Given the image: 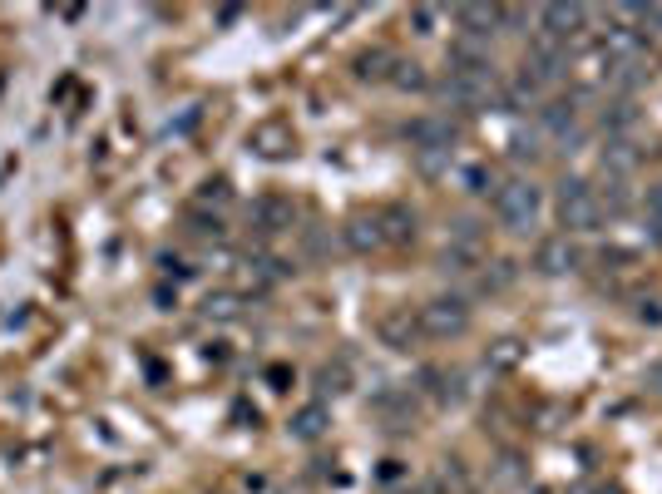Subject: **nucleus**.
Segmentation results:
<instances>
[{
  "instance_id": "1",
  "label": "nucleus",
  "mask_w": 662,
  "mask_h": 494,
  "mask_svg": "<svg viewBox=\"0 0 662 494\" xmlns=\"http://www.w3.org/2000/svg\"><path fill=\"white\" fill-rule=\"evenodd\" d=\"M495 213H499V223H504V233L529 238V233L539 228V213H544V188L529 183V178L504 183V188L495 193Z\"/></svg>"
},
{
  "instance_id": "2",
  "label": "nucleus",
  "mask_w": 662,
  "mask_h": 494,
  "mask_svg": "<svg viewBox=\"0 0 662 494\" xmlns=\"http://www.w3.org/2000/svg\"><path fill=\"white\" fill-rule=\"evenodd\" d=\"M440 94H445V104H455V109H465V114H480L490 99H499V75L495 65H475V70H450L445 80H440Z\"/></svg>"
},
{
  "instance_id": "3",
  "label": "nucleus",
  "mask_w": 662,
  "mask_h": 494,
  "mask_svg": "<svg viewBox=\"0 0 662 494\" xmlns=\"http://www.w3.org/2000/svg\"><path fill=\"white\" fill-rule=\"evenodd\" d=\"M415 322H420L425 341H455V336L470 331L475 312H470L465 297H430L425 307H415Z\"/></svg>"
},
{
  "instance_id": "4",
  "label": "nucleus",
  "mask_w": 662,
  "mask_h": 494,
  "mask_svg": "<svg viewBox=\"0 0 662 494\" xmlns=\"http://www.w3.org/2000/svg\"><path fill=\"white\" fill-rule=\"evenodd\" d=\"M554 213L569 233H598L603 228V208H598V193L583 183V178H564L559 193H554Z\"/></svg>"
},
{
  "instance_id": "5",
  "label": "nucleus",
  "mask_w": 662,
  "mask_h": 494,
  "mask_svg": "<svg viewBox=\"0 0 662 494\" xmlns=\"http://www.w3.org/2000/svg\"><path fill=\"white\" fill-rule=\"evenodd\" d=\"M406 139H411V149L420 159H450V149L460 139V124L450 114H420V119L406 124Z\"/></svg>"
},
{
  "instance_id": "6",
  "label": "nucleus",
  "mask_w": 662,
  "mask_h": 494,
  "mask_svg": "<svg viewBox=\"0 0 662 494\" xmlns=\"http://www.w3.org/2000/svg\"><path fill=\"white\" fill-rule=\"evenodd\" d=\"M524 70H529L539 84L559 80V75L569 70V45L554 40V35H534V40H529V60H524Z\"/></svg>"
},
{
  "instance_id": "7",
  "label": "nucleus",
  "mask_w": 662,
  "mask_h": 494,
  "mask_svg": "<svg viewBox=\"0 0 662 494\" xmlns=\"http://www.w3.org/2000/svg\"><path fill=\"white\" fill-rule=\"evenodd\" d=\"M248 144H252L257 159H287V154L297 149V134H292V124H282V119H262V124L248 134Z\"/></svg>"
},
{
  "instance_id": "8",
  "label": "nucleus",
  "mask_w": 662,
  "mask_h": 494,
  "mask_svg": "<svg viewBox=\"0 0 662 494\" xmlns=\"http://www.w3.org/2000/svg\"><path fill=\"white\" fill-rule=\"evenodd\" d=\"M534 267H539L544 277H569V272H579V247L569 243V233L544 238V243L534 247Z\"/></svg>"
},
{
  "instance_id": "9",
  "label": "nucleus",
  "mask_w": 662,
  "mask_h": 494,
  "mask_svg": "<svg viewBox=\"0 0 662 494\" xmlns=\"http://www.w3.org/2000/svg\"><path fill=\"white\" fill-rule=\"evenodd\" d=\"M252 223H257L262 233H287V228L297 223V208H292V198H282V193H262V198L252 203Z\"/></svg>"
},
{
  "instance_id": "10",
  "label": "nucleus",
  "mask_w": 662,
  "mask_h": 494,
  "mask_svg": "<svg viewBox=\"0 0 662 494\" xmlns=\"http://www.w3.org/2000/svg\"><path fill=\"white\" fill-rule=\"evenodd\" d=\"M539 25H544L539 35H554V40L569 45L583 25H588V10H583V5H544V10H539Z\"/></svg>"
},
{
  "instance_id": "11",
  "label": "nucleus",
  "mask_w": 662,
  "mask_h": 494,
  "mask_svg": "<svg viewBox=\"0 0 662 494\" xmlns=\"http://www.w3.org/2000/svg\"><path fill=\"white\" fill-rule=\"evenodd\" d=\"M539 129L569 144V139L579 134V104H574V99H549V104H539Z\"/></svg>"
},
{
  "instance_id": "12",
  "label": "nucleus",
  "mask_w": 662,
  "mask_h": 494,
  "mask_svg": "<svg viewBox=\"0 0 662 494\" xmlns=\"http://www.w3.org/2000/svg\"><path fill=\"white\" fill-rule=\"evenodd\" d=\"M376 336H381L391 351H411L415 341H425V336H420V322H415L411 312H386V317L376 322Z\"/></svg>"
},
{
  "instance_id": "13",
  "label": "nucleus",
  "mask_w": 662,
  "mask_h": 494,
  "mask_svg": "<svg viewBox=\"0 0 662 494\" xmlns=\"http://www.w3.org/2000/svg\"><path fill=\"white\" fill-rule=\"evenodd\" d=\"M376 223H381V238L386 247H411L415 243V213L406 203H391V208H381L376 213Z\"/></svg>"
},
{
  "instance_id": "14",
  "label": "nucleus",
  "mask_w": 662,
  "mask_h": 494,
  "mask_svg": "<svg viewBox=\"0 0 662 494\" xmlns=\"http://www.w3.org/2000/svg\"><path fill=\"white\" fill-rule=\"evenodd\" d=\"M341 238H346V247H351V252H361V257H371V252H381V247H386L376 213H356V218L341 228Z\"/></svg>"
},
{
  "instance_id": "15",
  "label": "nucleus",
  "mask_w": 662,
  "mask_h": 494,
  "mask_svg": "<svg viewBox=\"0 0 662 494\" xmlns=\"http://www.w3.org/2000/svg\"><path fill=\"white\" fill-rule=\"evenodd\" d=\"M455 25L470 40H490L499 30V5H455Z\"/></svg>"
},
{
  "instance_id": "16",
  "label": "nucleus",
  "mask_w": 662,
  "mask_h": 494,
  "mask_svg": "<svg viewBox=\"0 0 662 494\" xmlns=\"http://www.w3.org/2000/svg\"><path fill=\"white\" fill-rule=\"evenodd\" d=\"M331 425V411L327 401H307L302 411H292V420H287V430H292V440H322Z\"/></svg>"
},
{
  "instance_id": "17",
  "label": "nucleus",
  "mask_w": 662,
  "mask_h": 494,
  "mask_svg": "<svg viewBox=\"0 0 662 494\" xmlns=\"http://www.w3.org/2000/svg\"><path fill=\"white\" fill-rule=\"evenodd\" d=\"M539 89H544V84L534 80L529 70H519L514 80L499 89V104H504V109H514V114H519V109H534V104H539Z\"/></svg>"
},
{
  "instance_id": "18",
  "label": "nucleus",
  "mask_w": 662,
  "mask_h": 494,
  "mask_svg": "<svg viewBox=\"0 0 662 494\" xmlns=\"http://www.w3.org/2000/svg\"><path fill=\"white\" fill-rule=\"evenodd\" d=\"M485 366L490 371H519L524 366V341L519 336H499L495 346L485 351Z\"/></svg>"
},
{
  "instance_id": "19",
  "label": "nucleus",
  "mask_w": 662,
  "mask_h": 494,
  "mask_svg": "<svg viewBox=\"0 0 662 494\" xmlns=\"http://www.w3.org/2000/svg\"><path fill=\"white\" fill-rule=\"evenodd\" d=\"M287 272H292V267H287L282 257H272V252H257V257L248 262V277L257 282V287H272V282H282Z\"/></svg>"
},
{
  "instance_id": "20",
  "label": "nucleus",
  "mask_w": 662,
  "mask_h": 494,
  "mask_svg": "<svg viewBox=\"0 0 662 494\" xmlns=\"http://www.w3.org/2000/svg\"><path fill=\"white\" fill-rule=\"evenodd\" d=\"M391 84H396L401 94H420V89H430V75H425V65H415V60H396V65H391Z\"/></svg>"
},
{
  "instance_id": "21",
  "label": "nucleus",
  "mask_w": 662,
  "mask_h": 494,
  "mask_svg": "<svg viewBox=\"0 0 662 494\" xmlns=\"http://www.w3.org/2000/svg\"><path fill=\"white\" fill-rule=\"evenodd\" d=\"M391 65H396L391 50H366L356 55V80H391Z\"/></svg>"
},
{
  "instance_id": "22",
  "label": "nucleus",
  "mask_w": 662,
  "mask_h": 494,
  "mask_svg": "<svg viewBox=\"0 0 662 494\" xmlns=\"http://www.w3.org/2000/svg\"><path fill=\"white\" fill-rule=\"evenodd\" d=\"M633 164H638V149H633L628 139H613V144L603 149V173L623 178V173H633Z\"/></svg>"
},
{
  "instance_id": "23",
  "label": "nucleus",
  "mask_w": 662,
  "mask_h": 494,
  "mask_svg": "<svg viewBox=\"0 0 662 494\" xmlns=\"http://www.w3.org/2000/svg\"><path fill=\"white\" fill-rule=\"evenodd\" d=\"M203 317H208V322H238V317H243V302H238L233 292H213V297L203 302Z\"/></svg>"
},
{
  "instance_id": "24",
  "label": "nucleus",
  "mask_w": 662,
  "mask_h": 494,
  "mask_svg": "<svg viewBox=\"0 0 662 494\" xmlns=\"http://www.w3.org/2000/svg\"><path fill=\"white\" fill-rule=\"evenodd\" d=\"M317 391H322V396H341V391H351V371H346L341 361H336V366H322V371H317Z\"/></svg>"
},
{
  "instance_id": "25",
  "label": "nucleus",
  "mask_w": 662,
  "mask_h": 494,
  "mask_svg": "<svg viewBox=\"0 0 662 494\" xmlns=\"http://www.w3.org/2000/svg\"><path fill=\"white\" fill-rule=\"evenodd\" d=\"M603 124H608V134H623V129H633V124H638V109H633L628 99H618L613 109H603Z\"/></svg>"
},
{
  "instance_id": "26",
  "label": "nucleus",
  "mask_w": 662,
  "mask_h": 494,
  "mask_svg": "<svg viewBox=\"0 0 662 494\" xmlns=\"http://www.w3.org/2000/svg\"><path fill=\"white\" fill-rule=\"evenodd\" d=\"M598 208H603V213H613V218H618V213H628V183H623V178H613V183H608V193L598 198Z\"/></svg>"
},
{
  "instance_id": "27",
  "label": "nucleus",
  "mask_w": 662,
  "mask_h": 494,
  "mask_svg": "<svg viewBox=\"0 0 662 494\" xmlns=\"http://www.w3.org/2000/svg\"><path fill=\"white\" fill-rule=\"evenodd\" d=\"M460 178H465V193H490V188H495V178H490V168H485V164L465 168Z\"/></svg>"
},
{
  "instance_id": "28",
  "label": "nucleus",
  "mask_w": 662,
  "mask_h": 494,
  "mask_svg": "<svg viewBox=\"0 0 662 494\" xmlns=\"http://www.w3.org/2000/svg\"><path fill=\"white\" fill-rule=\"evenodd\" d=\"M509 282H514V262H495V272H485V277H480V287H485V292H499V287H509Z\"/></svg>"
},
{
  "instance_id": "29",
  "label": "nucleus",
  "mask_w": 662,
  "mask_h": 494,
  "mask_svg": "<svg viewBox=\"0 0 662 494\" xmlns=\"http://www.w3.org/2000/svg\"><path fill=\"white\" fill-rule=\"evenodd\" d=\"M233 193H228V178H208L203 188H198V203H228Z\"/></svg>"
},
{
  "instance_id": "30",
  "label": "nucleus",
  "mask_w": 662,
  "mask_h": 494,
  "mask_svg": "<svg viewBox=\"0 0 662 494\" xmlns=\"http://www.w3.org/2000/svg\"><path fill=\"white\" fill-rule=\"evenodd\" d=\"M435 20H440V10H430V5H415V10H411L415 35H435Z\"/></svg>"
},
{
  "instance_id": "31",
  "label": "nucleus",
  "mask_w": 662,
  "mask_h": 494,
  "mask_svg": "<svg viewBox=\"0 0 662 494\" xmlns=\"http://www.w3.org/2000/svg\"><path fill=\"white\" fill-rule=\"evenodd\" d=\"M638 322H643V327H662V302L658 297H643V302H638Z\"/></svg>"
},
{
  "instance_id": "32",
  "label": "nucleus",
  "mask_w": 662,
  "mask_h": 494,
  "mask_svg": "<svg viewBox=\"0 0 662 494\" xmlns=\"http://www.w3.org/2000/svg\"><path fill=\"white\" fill-rule=\"evenodd\" d=\"M519 475H524V465H519V455H504V460H499V485H514V480H519Z\"/></svg>"
},
{
  "instance_id": "33",
  "label": "nucleus",
  "mask_w": 662,
  "mask_h": 494,
  "mask_svg": "<svg viewBox=\"0 0 662 494\" xmlns=\"http://www.w3.org/2000/svg\"><path fill=\"white\" fill-rule=\"evenodd\" d=\"M643 203H648L653 223H662V183H653V188H648V198H643Z\"/></svg>"
}]
</instances>
